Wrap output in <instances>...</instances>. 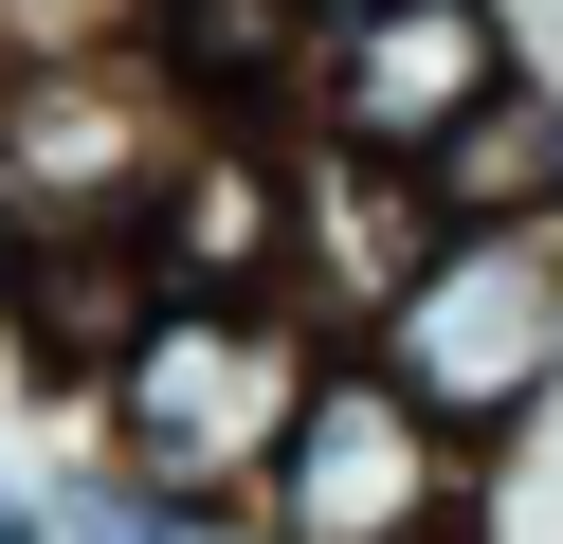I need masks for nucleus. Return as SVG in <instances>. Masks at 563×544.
<instances>
[{
    "label": "nucleus",
    "instance_id": "f257e3e1",
    "mask_svg": "<svg viewBox=\"0 0 563 544\" xmlns=\"http://www.w3.org/2000/svg\"><path fill=\"white\" fill-rule=\"evenodd\" d=\"M328 345H345V309H309V290H146V326L74 399V435L164 471V490H200V508H255V471L291 454Z\"/></svg>",
    "mask_w": 563,
    "mask_h": 544
},
{
    "label": "nucleus",
    "instance_id": "f03ea898",
    "mask_svg": "<svg viewBox=\"0 0 563 544\" xmlns=\"http://www.w3.org/2000/svg\"><path fill=\"white\" fill-rule=\"evenodd\" d=\"M345 345L400 399H437L473 454H527V435L563 418V218H437V236L345 309Z\"/></svg>",
    "mask_w": 563,
    "mask_h": 544
},
{
    "label": "nucleus",
    "instance_id": "7ed1b4c3",
    "mask_svg": "<svg viewBox=\"0 0 563 544\" xmlns=\"http://www.w3.org/2000/svg\"><path fill=\"white\" fill-rule=\"evenodd\" d=\"M490 490H509V454H473L437 399H400L364 345H328L291 454L255 471V544H473Z\"/></svg>",
    "mask_w": 563,
    "mask_h": 544
},
{
    "label": "nucleus",
    "instance_id": "20e7f679",
    "mask_svg": "<svg viewBox=\"0 0 563 544\" xmlns=\"http://www.w3.org/2000/svg\"><path fill=\"white\" fill-rule=\"evenodd\" d=\"M509 73H527V19H509V0H382V19H328V36H309L291 145L418 181V164H437V145L473 127L490 91H509Z\"/></svg>",
    "mask_w": 563,
    "mask_h": 544
},
{
    "label": "nucleus",
    "instance_id": "39448f33",
    "mask_svg": "<svg viewBox=\"0 0 563 544\" xmlns=\"http://www.w3.org/2000/svg\"><path fill=\"white\" fill-rule=\"evenodd\" d=\"M200 109L164 91L146 55H55V73H0V200L19 236L74 254V236H146L164 164H183Z\"/></svg>",
    "mask_w": 563,
    "mask_h": 544
},
{
    "label": "nucleus",
    "instance_id": "423d86ee",
    "mask_svg": "<svg viewBox=\"0 0 563 544\" xmlns=\"http://www.w3.org/2000/svg\"><path fill=\"white\" fill-rule=\"evenodd\" d=\"M309 0H164L146 19V73L200 109V127H291V91H309Z\"/></svg>",
    "mask_w": 563,
    "mask_h": 544
},
{
    "label": "nucleus",
    "instance_id": "0eeeda50",
    "mask_svg": "<svg viewBox=\"0 0 563 544\" xmlns=\"http://www.w3.org/2000/svg\"><path fill=\"white\" fill-rule=\"evenodd\" d=\"M418 200H437V218H563V91H545V73H509V91L418 164Z\"/></svg>",
    "mask_w": 563,
    "mask_h": 544
},
{
    "label": "nucleus",
    "instance_id": "6e6552de",
    "mask_svg": "<svg viewBox=\"0 0 563 544\" xmlns=\"http://www.w3.org/2000/svg\"><path fill=\"white\" fill-rule=\"evenodd\" d=\"M164 0H0V73H55V55H146Z\"/></svg>",
    "mask_w": 563,
    "mask_h": 544
},
{
    "label": "nucleus",
    "instance_id": "1a4fd4ad",
    "mask_svg": "<svg viewBox=\"0 0 563 544\" xmlns=\"http://www.w3.org/2000/svg\"><path fill=\"white\" fill-rule=\"evenodd\" d=\"M0 544H74L55 526V471H0Z\"/></svg>",
    "mask_w": 563,
    "mask_h": 544
},
{
    "label": "nucleus",
    "instance_id": "9d476101",
    "mask_svg": "<svg viewBox=\"0 0 563 544\" xmlns=\"http://www.w3.org/2000/svg\"><path fill=\"white\" fill-rule=\"evenodd\" d=\"M19 254H37V236H19V200H0V290H19Z\"/></svg>",
    "mask_w": 563,
    "mask_h": 544
},
{
    "label": "nucleus",
    "instance_id": "9b49d317",
    "mask_svg": "<svg viewBox=\"0 0 563 544\" xmlns=\"http://www.w3.org/2000/svg\"><path fill=\"white\" fill-rule=\"evenodd\" d=\"M309 19H382V0H309Z\"/></svg>",
    "mask_w": 563,
    "mask_h": 544
}]
</instances>
